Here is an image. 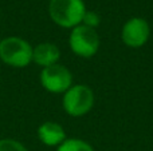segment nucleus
Listing matches in <instances>:
<instances>
[{
  "mask_svg": "<svg viewBox=\"0 0 153 151\" xmlns=\"http://www.w3.org/2000/svg\"><path fill=\"white\" fill-rule=\"evenodd\" d=\"M82 21L85 23V26L90 27V28H95L97 26H100V16L98 13L93 12V11H86L85 12V16L82 19Z\"/></svg>",
  "mask_w": 153,
  "mask_h": 151,
  "instance_id": "nucleus-11",
  "label": "nucleus"
},
{
  "mask_svg": "<svg viewBox=\"0 0 153 151\" xmlns=\"http://www.w3.org/2000/svg\"><path fill=\"white\" fill-rule=\"evenodd\" d=\"M40 83L47 91L54 94L66 92L73 83L71 72L61 64L45 67L40 72Z\"/></svg>",
  "mask_w": 153,
  "mask_h": 151,
  "instance_id": "nucleus-5",
  "label": "nucleus"
},
{
  "mask_svg": "<svg viewBox=\"0 0 153 151\" xmlns=\"http://www.w3.org/2000/svg\"><path fill=\"white\" fill-rule=\"evenodd\" d=\"M56 151H94L89 143L81 139H66L62 144H59Z\"/></svg>",
  "mask_w": 153,
  "mask_h": 151,
  "instance_id": "nucleus-9",
  "label": "nucleus"
},
{
  "mask_svg": "<svg viewBox=\"0 0 153 151\" xmlns=\"http://www.w3.org/2000/svg\"><path fill=\"white\" fill-rule=\"evenodd\" d=\"M0 151H28L20 142L5 138L0 141Z\"/></svg>",
  "mask_w": 153,
  "mask_h": 151,
  "instance_id": "nucleus-10",
  "label": "nucleus"
},
{
  "mask_svg": "<svg viewBox=\"0 0 153 151\" xmlns=\"http://www.w3.org/2000/svg\"><path fill=\"white\" fill-rule=\"evenodd\" d=\"M0 59L7 66L23 68L32 62V47L22 37H5L0 42Z\"/></svg>",
  "mask_w": 153,
  "mask_h": 151,
  "instance_id": "nucleus-2",
  "label": "nucleus"
},
{
  "mask_svg": "<svg viewBox=\"0 0 153 151\" xmlns=\"http://www.w3.org/2000/svg\"><path fill=\"white\" fill-rule=\"evenodd\" d=\"M94 103V94L87 86H71L65 92L63 108L71 117H82L91 110Z\"/></svg>",
  "mask_w": 153,
  "mask_h": 151,
  "instance_id": "nucleus-3",
  "label": "nucleus"
},
{
  "mask_svg": "<svg viewBox=\"0 0 153 151\" xmlns=\"http://www.w3.org/2000/svg\"><path fill=\"white\" fill-rule=\"evenodd\" d=\"M61 56V51L53 43H40L32 48V62L40 67H48L56 64Z\"/></svg>",
  "mask_w": 153,
  "mask_h": 151,
  "instance_id": "nucleus-7",
  "label": "nucleus"
},
{
  "mask_svg": "<svg viewBox=\"0 0 153 151\" xmlns=\"http://www.w3.org/2000/svg\"><path fill=\"white\" fill-rule=\"evenodd\" d=\"M38 138L46 146H58L66 141V134L61 125L55 122H46L38 128Z\"/></svg>",
  "mask_w": 153,
  "mask_h": 151,
  "instance_id": "nucleus-8",
  "label": "nucleus"
},
{
  "mask_svg": "<svg viewBox=\"0 0 153 151\" xmlns=\"http://www.w3.org/2000/svg\"><path fill=\"white\" fill-rule=\"evenodd\" d=\"M122 40L126 45L138 48L146 43L149 37V26L144 19L133 18L125 23L122 28Z\"/></svg>",
  "mask_w": 153,
  "mask_h": 151,
  "instance_id": "nucleus-6",
  "label": "nucleus"
},
{
  "mask_svg": "<svg viewBox=\"0 0 153 151\" xmlns=\"http://www.w3.org/2000/svg\"><path fill=\"white\" fill-rule=\"evenodd\" d=\"M70 48L78 56L91 58L100 48V36L94 28L87 26H76L70 34Z\"/></svg>",
  "mask_w": 153,
  "mask_h": 151,
  "instance_id": "nucleus-4",
  "label": "nucleus"
},
{
  "mask_svg": "<svg viewBox=\"0 0 153 151\" xmlns=\"http://www.w3.org/2000/svg\"><path fill=\"white\" fill-rule=\"evenodd\" d=\"M86 8L83 0H50L48 13L55 24L65 28L76 27L82 23Z\"/></svg>",
  "mask_w": 153,
  "mask_h": 151,
  "instance_id": "nucleus-1",
  "label": "nucleus"
}]
</instances>
